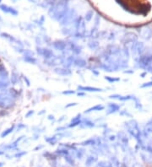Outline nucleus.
Wrapping results in <instances>:
<instances>
[{
  "instance_id": "1",
  "label": "nucleus",
  "mask_w": 152,
  "mask_h": 167,
  "mask_svg": "<svg viewBox=\"0 0 152 167\" xmlns=\"http://www.w3.org/2000/svg\"><path fill=\"white\" fill-rule=\"evenodd\" d=\"M69 10V0H59L58 3L52 5L48 11V14L52 20L60 21Z\"/></svg>"
},
{
  "instance_id": "2",
  "label": "nucleus",
  "mask_w": 152,
  "mask_h": 167,
  "mask_svg": "<svg viewBox=\"0 0 152 167\" xmlns=\"http://www.w3.org/2000/svg\"><path fill=\"white\" fill-rule=\"evenodd\" d=\"M17 98V93L15 90L4 91L0 92V108L9 109L15 105V99Z\"/></svg>"
},
{
  "instance_id": "3",
  "label": "nucleus",
  "mask_w": 152,
  "mask_h": 167,
  "mask_svg": "<svg viewBox=\"0 0 152 167\" xmlns=\"http://www.w3.org/2000/svg\"><path fill=\"white\" fill-rule=\"evenodd\" d=\"M124 126L126 127L127 132L136 139L138 144L140 146L143 145L144 144V142H143V134H142L140 128L139 127V124H138L137 121H128V122H126L124 123Z\"/></svg>"
},
{
  "instance_id": "4",
  "label": "nucleus",
  "mask_w": 152,
  "mask_h": 167,
  "mask_svg": "<svg viewBox=\"0 0 152 167\" xmlns=\"http://www.w3.org/2000/svg\"><path fill=\"white\" fill-rule=\"evenodd\" d=\"M76 18H77V13L74 9H69L67 11L65 15L61 19V20L59 21L60 25L62 26H68L70 24H72L73 22L74 23Z\"/></svg>"
},
{
  "instance_id": "5",
  "label": "nucleus",
  "mask_w": 152,
  "mask_h": 167,
  "mask_svg": "<svg viewBox=\"0 0 152 167\" xmlns=\"http://www.w3.org/2000/svg\"><path fill=\"white\" fill-rule=\"evenodd\" d=\"M136 41H138V37L134 32H127L122 39V42L127 48L128 47H131V46Z\"/></svg>"
},
{
  "instance_id": "6",
  "label": "nucleus",
  "mask_w": 152,
  "mask_h": 167,
  "mask_svg": "<svg viewBox=\"0 0 152 167\" xmlns=\"http://www.w3.org/2000/svg\"><path fill=\"white\" fill-rule=\"evenodd\" d=\"M131 52H132V54L134 56V58H137V60L139 58L140 56H142V53L144 52L145 49V45L143 42H139L136 41L135 43H134L131 46Z\"/></svg>"
},
{
  "instance_id": "7",
  "label": "nucleus",
  "mask_w": 152,
  "mask_h": 167,
  "mask_svg": "<svg viewBox=\"0 0 152 167\" xmlns=\"http://www.w3.org/2000/svg\"><path fill=\"white\" fill-rule=\"evenodd\" d=\"M139 67L143 69H147L152 65V55L149 56H140L137 60Z\"/></svg>"
},
{
  "instance_id": "8",
  "label": "nucleus",
  "mask_w": 152,
  "mask_h": 167,
  "mask_svg": "<svg viewBox=\"0 0 152 167\" xmlns=\"http://www.w3.org/2000/svg\"><path fill=\"white\" fill-rule=\"evenodd\" d=\"M64 60L65 58H63L62 55L59 56H54L52 58H51L50 60H47V65L51 66V67H55L57 68L59 65H62L64 63Z\"/></svg>"
},
{
  "instance_id": "9",
  "label": "nucleus",
  "mask_w": 152,
  "mask_h": 167,
  "mask_svg": "<svg viewBox=\"0 0 152 167\" xmlns=\"http://www.w3.org/2000/svg\"><path fill=\"white\" fill-rule=\"evenodd\" d=\"M140 37L145 41L150 40L152 38V28L150 26H145L142 27L139 30Z\"/></svg>"
},
{
  "instance_id": "10",
  "label": "nucleus",
  "mask_w": 152,
  "mask_h": 167,
  "mask_svg": "<svg viewBox=\"0 0 152 167\" xmlns=\"http://www.w3.org/2000/svg\"><path fill=\"white\" fill-rule=\"evenodd\" d=\"M52 47L54 48L55 50L59 52L64 51L67 47V42L64 40H56L52 42Z\"/></svg>"
},
{
  "instance_id": "11",
  "label": "nucleus",
  "mask_w": 152,
  "mask_h": 167,
  "mask_svg": "<svg viewBox=\"0 0 152 167\" xmlns=\"http://www.w3.org/2000/svg\"><path fill=\"white\" fill-rule=\"evenodd\" d=\"M110 99H114V100H118V101H129V100H135V96L134 95H121V94H111L109 96Z\"/></svg>"
},
{
  "instance_id": "12",
  "label": "nucleus",
  "mask_w": 152,
  "mask_h": 167,
  "mask_svg": "<svg viewBox=\"0 0 152 167\" xmlns=\"http://www.w3.org/2000/svg\"><path fill=\"white\" fill-rule=\"evenodd\" d=\"M0 9L3 11L4 13H6V14H10V15H14V16L18 15V11L16 10L15 9L9 7V6L5 5V4H1L0 5Z\"/></svg>"
},
{
  "instance_id": "13",
  "label": "nucleus",
  "mask_w": 152,
  "mask_h": 167,
  "mask_svg": "<svg viewBox=\"0 0 152 167\" xmlns=\"http://www.w3.org/2000/svg\"><path fill=\"white\" fill-rule=\"evenodd\" d=\"M78 91H83V92H102L103 90L101 88L92 87V86H83V85H79L78 86Z\"/></svg>"
},
{
  "instance_id": "14",
  "label": "nucleus",
  "mask_w": 152,
  "mask_h": 167,
  "mask_svg": "<svg viewBox=\"0 0 152 167\" xmlns=\"http://www.w3.org/2000/svg\"><path fill=\"white\" fill-rule=\"evenodd\" d=\"M118 138H119V141L121 143V145L122 147H128V136L124 133V132H120L118 133Z\"/></svg>"
},
{
  "instance_id": "15",
  "label": "nucleus",
  "mask_w": 152,
  "mask_h": 167,
  "mask_svg": "<svg viewBox=\"0 0 152 167\" xmlns=\"http://www.w3.org/2000/svg\"><path fill=\"white\" fill-rule=\"evenodd\" d=\"M42 57L46 59V61L50 60L51 58L54 57V53L49 48H42Z\"/></svg>"
},
{
  "instance_id": "16",
  "label": "nucleus",
  "mask_w": 152,
  "mask_h": 167,
  "mask_svg": "<svg viewBox=\"0 0 152 167\" xmlns=\"http://www.w3.org/2000/svg\"><path fill=\"white\" fill-rule=\"evenodd\" d=\"M54 72L58 75H61V76H68L71 73V71L69 70V69H67V68H59V67H57L55 68Z\"/></svg>"
},
{
  "instance_id": "17",
  "label": "nucleus",
  "mask_w": 152,
  "mask_h": 167,
  "mask_svg": "<svg viewBox=\"0 0 152 167\" xmlns=\"http://www.w3.org/2000/svg\"><path fill=\"white\" fill-rule=\"evenodd\" d=\"M120 106L116 103H108L107 105V115H110L112 113L117 112L119 111Z\"/></svg>"
},
{
  "instance_id": "18",
  "label": "nucleus",
  "mask_w": 152,
  "mask_h": 167,
  "mask_svg": "<svg viewBox=\"0 0 152 167\" xmlns=\"http://www.w3.org/2000/svg\"><path fill=\"white\" fill-rule=\"evenodd\" d=\"M96 161H97V155L93 154V155H89V156L87 157L85 164V166L86 167H91Z\"/></svg>"
},
{
  "instance_id": "19",
  "label": "nucleus",
  "mask_w": 152,
  "mask_h": 167,
  "mask_svg": "<svg viewBox=\"0 0 152 167\" xmlns=\"http://www.w3.org/2000/svg\"><path fill=\"white\" fill-rule=\"evenodd\" d=\"M105 109V106L104 105H101V104H98V105H96L94 106H91L90 108H88L87 110L85 111V114H88V113H91L92 112H101V111H103Z\"/></svg>"
},
{
  "instance_id": "20",
  "label": "nucleus",
  "mask_w": 152,
  "mask_h": 167,
  "mask_svg": "<svg viewBox=\"0 0 152 167\" xmlns=\"http://www.w3.org/2000/svg\"><path fill=\"white\" fill-rule=\"evenodd\" d=\"M87 62L86 61L82 58H77L74 59V65L78 67V68H85L86 66Z\"/></svg>"
},
{
  "instance_id": "21",
  "label": "nucleus",
  "mask_w": 152,
  "mask_h": 167,
  "mask_svg": "<svg viewBox=\"0 0 152 167\" xmlns=\"http://www.w3.org/2000/svg\"><path fill=\"white\" fill-rule=\"evenodd\" d=\"M74 59H75V58H74V56H73V55H71V56H69L68 58H66L65 60H64V67L65 68H67V69H69L71 66L74 64Z\"/></svg>"
},
{
  "instance_id": "22",
  "label": "nucleus",
  "mask_w": 152,
  "mask_h": 167,
  "mask_svg": "<svg viewBox=\"0 0 152 167\" xmlns=\"http://www.w3.org/2000/svg\"><path fill=\"white\" fill-rule=\"evenodd\" d=\"M23 138H24V136H21V137H20V138H17V139H16V140H15L14 143H12L11 144H9V145H8V146H5V147H4V149H15V148H16V147L18 146L19 143L21 141L22 139H23Z\"/></svg>"
},
{
  "instance_id": "23",
  "label": "nucleus",
  "mask_w": 152,
  "mask_h": 167,
  "mask_svg": "<svg viewBox=\"0 0 152 167\" xmlns=\"http://www.w3.org/2000/svg\"><path fill=\"white\" fill-rule=\"evenodd\" d=\"M71 51L76 55H79L82 51V47L78 46L77 44H75L74 42H71Z\"/></svg>"
},
{
  "instance_id": "24",
  "label": "nucleus",
  "mask_w": 152,
  "mask_h": 167,
  "mask_svg": "<svg viewBox=\"0 0 152 167\" xmlns=\"http://www.w3.org/2000/svg\"><path fill=\"white\" fill-rule=\"evenodd\" d=\"M23 60H24L25 62L30 63V64H36V62H37L36 58H35V57H33V56H25V55H24Z\"/></svg>"
},
{
  "instance_id": "25",
  "label": "nucleus",
  "mask_w": 152,
  "mask_h": 167,
  "mask_svg": "<svg viewBox=\"0 0 152 167\" xmlns=\"http://www.w3.org/2000/svg\"><path fill=\"white\" fill-rule=\"evenodd\" d=\"M15 125H13V126H11V127H9V128H7V129H5L4 131H3V133H1V138H5V137H7L8 135H9L13 132V131L15 130Z\"/></svg>"
},
{
  "instance_id": "26",
  "label": "nucleus",
  "mask_w": 152,
  "mask_h": 167,
  "mask_svg": "<svg viewBox=\"0 0 152 167\" xmlns=\"http://www.w3.org/2000/svg\"><path fill=\"white\" fill-rule=\"evenodd\" d=\"M99 47V42L96 40H91L88 41V47L91 50H96Z\"/></svg>"
},
{
  "instance_id": "27",
  "label": "nucleus",
  "mask_w": 152,
  "mask_h": 167,
  "mask_svg": "<svg viewBox=\"0 0 152 167\" xmlns=\"http://www.w3.org/2000/svg\"><path fill=\"white\" fill-rule=\"evenodd\" d=\"M80 124H82V126L84 127H89V128L93 127L95 126L94 123L91 122V120H89V119H85L84 121H81V123Z\"/></svg>"
},
{
  "instance_id": "28",
  "label": "nucleus",
  "mask_w": 152,
  "mask_h": 167,
  "mask_svg": "<svg viewBox=\"0 0 152 167\" xmlns=\"http://www.w3.org/2000/svg\"><path fill=\"white\" fill-rule=\"evenodd\" d=\"M81 144L83 146H90V145H95V144H96V139L93 138H89V139H87L85 141H84L81 143Z\"/></svg>"
},
{
  "instance_id": "29",
  "label": "nucleus",
  "mask_w": 152,
  "mask_h": 167,
  "mask_svg": "<svg viewBox=\"0 0 152 167\" xmlns=\"http://www.w3.org/2000/svg\"><path fill=\"white\" fill-rule=\"evenodd\" d=\"M96 167H112V164L110 161L101 160L100 162H98Z\"/></svg>"
},
{
  "instance_id": "30",
  "label": "nucleus",
  "mask_w": 152,
  "mask_h": 167,
  "mask_svg": "<svg viewBox=\"0 0 152 167\" xmlns=\"http://www.w3.org/2000/svg\"><path fill=\"white\" fill-rule=\"evenodd\" d=\"M19 80V74L17 73V72L15 71H13L12 72V75H11V82L13 84H16Z\"/></svg>"
},
{
  "instance_id": "31",
  "label": "nucleus",
  "mask_w": 152,
  "mask_h": 167,
  "mask_svg": "<svg viewBox=\"0 0 152 167\" xmlns=\"http://www.w3.org/2000/svg\"><path fill=\"white\" fill-rule=\"evenodd\" d=\"M111 164H112V167H120V163L116 157H112L111 158Z\"/></svg>"
},
{
  "instance_id": "32",
  "label": "nucleus",
  "mask_w": 152,
  "mask_h": 167,
  "mask_svg": "<svg viewBox=\"0 0 152 167\" xmlns=\"http://www.w3.org/2000/svg\"><path fill=\"white\" fill-rule=\"evenodd\" d=\"M105 80L109 82V83H116V82H118L120 80L119 78H114V77H110V76H105Z\"/></svg>"
},
{
  "instance_id": "33",
  "label": "nucleus",
  "mask_w": 152,
  "mask_h": 167,
  "mask_svg": "<svg viewBox=\"0 0 152 167\" xmlns=\"http://www.w3.org/2000/svg\"><path fill=\"white\" fill-rule=\"evenodd\" d=\"M45 140L49 143L51 145H53L55 143L57 142V138L56 136H53V137H47V138H45Z\"/></svg>"
},
{
  "instance_id": "34",
  "label": "nucleus",
  "mask_w": 152,
  "mask_h": 167,
  "mask_svg": "<svg viewBox=\"0 0 152 167\" xmlns=\"http://www.w3.org/2000/svg\"><path fill=\"white\" fill-rule=\"evenodd\" d=\"M9 84L8 83L6 80H0V91H1V90H4L5 88H7L8 86H9Z\"/></svg>"
},
{
  "instance_id": "35",
  "label": "nucleus",
  "mask_w": 152,
  "mask_h": 167,
  "mask_svg": "<svg viewBox=\"0 0 152 167\" xmlns=\"http://www.w3.org/2000/svg\"><path fill=\"white\" fill-rule=\"evenodd\" d=\"M92 17H93V12H92V11H88L86 14H85V20L87 22H89V21H91Z\"/></svg>"
},
{
  "instance_id": "36",
  "label": "nucleus",
  "mask_w": 152,
  "mask_h": 167,
  "mask_svg": "<svg viewBox=\"0 0 152 167\" xmlns=\"http://www.w3.org/2000/svg\"><path fill=\"white\" fill-rule=\"evenodd\" d=\"M57 153L58 154H59V155H69V152L68 149H58L57 150Z\"/></svg>"
},
{
  "instance_id": "37",
  "label": "nucleus",
  "mask_w": 152,
  "mask_h": 167,
  "mask_svg": "<svg viewBox=\"0 0 152 167\" xmlns=\"http://www.w3.org/2000/svg\"><path fill=\"white\" fill-rule=\"evenodd\" d=\"M64 159H65V160L68 162V163L69 164V165H74V160H73V158L69 155H65L64 156Z\"/></svg>"
},
{
  "instance_id": "38",
  "label": "nucleus",
  "mask_w": 152,
  "mask_h": 167,
  "mask_svg": "<svg viewBox=\"0 0 152 167\" xmlns=\"http://www.w3.org/2000/svg\"><path fill=\"white\" fill-rule=\"evenodd\" d=\"M84 155V149H77L76 151V156L78 159H81Z\"/></svg>"
},
{
  "instance_id": "39",
  "label": "nucleus",
  "mask_w": 152,
  "mask_h": 167,
  "mask_svg": "<svg viewBox=\"0 0 152 167\" xmlns=\"http://www.w3.org/2000/svg\"><path fill=\"white\" fill-rule=\"evenodd\" d=\"M81 123V120L80 121H77V122H74V123H69V125L68 126L69 127H77L78 125H80V124Z\"/></svg>"
},
{
  "instance_id": "40",
  "label": "nucleus",
  "mask_w": 152,
  "mask_h": 167,
  "mask_svg": "<svg viewBox=\"0 0 152 167\" xmlns=\"http://www.w3.org/2000/svg\"><path fill=\"white\" fill-rule=\"evenodd\" d=\"M75 93V91H71V90H69V91H63V94H66V95H69V94H74Z\"/></svg>"
},
{
  "instance_id": "41",
  "label": "nucleus",
  "mask_w": 152,
  "mask_h": 167,
  "mask_svg": "<svg viewBox=\"0 0 152 167\" xmlns=\"http://www.w3.org/2000/svg\"><path fill=\"white\" fill-rule=\"evenodd\" d=\"M148 87H152V81L150 82H148V83H145L144 84H142L140 88H148Z\"/></svg>"
},
{
  "instance_id": "42",
  "label": "nucleus",
  "mask_w": 152,
  "mask_h": 167,
  "mask_svg": "<svg viewBox=\"0 0 152 167\" xmlns=\"http://www.w3.org/2000/svg\"><path fill=\"white\" fill-rule=\"evenodd\" d=\"M80 118H81V115H80V114H78L77 116H74V118H72V120H71V123H74V122H77V121H80Z\"/></svg>"
},
{
  "instance_id": "43",
  "label": "nucleus",
  "mask_w": 152,
  "mask_h": 167,
  "mask_svg": "<svg viewBox=\"0 0 152 167\" xmlns=\"http://www.w3.org/2000/svg\"><path fill=\"white\" fill-rule=\"evenodd\" d=\"M26 155V152H25V151H24V152H19L18 154L15 155V156L16 157V158H21V157L23 156V155Z\"/></svg>"
},
{
  "instance_id": "44",
  "label": "nucleus",
  "mask_w": 152,
  "mask_h": 167,
  "mask_svg": "<svg viewBox=\"0 0 152 167\" xmlns=\"http://www.w3.org/2000/svg\"><path fill=\"white\" fill-rule=\"evenodd\" d=\"M78 105V103H76V102H73V103H69L68 105H66L64 107L65 108H69V107H72V106H75V105Z\"/></svg>"
},
{
  "instance_id": "45",
  "label": "nucleus",
  "mask_w": 152,
  "mask_h": 167,
  "mask_svg": "<svg viewBox=\"0 0 152 167\" xmlns=\"http://www.w3.org/2000/svg\"><path fill=\"white\" fill-rule=\"evenodd\" d=\"M33 114H34V111H32V110H31V111H29L28 112L25 114V117H26V118H29L30 116H32Z\"/></svg>"
},
{
  "instance_id": "46",
  "label": "nucleus",
  "mask_w": 152,
  "mask_h": 167,
  "mask_svg": "<svg viewBox=\"0 0 152 167\" xmlns=\"http://www.w3.org/2000/svg\"><path fill=\"white\" fill-rule=\"evenodd\" d=\"M23 79L25 80V82H26V84H27V86H30L31 85V82H30V80H28V78L26 76H23Z\"/></svg>"
},
{
  "instance_id": "47",
  "label": "nucleus",
  "mask_w": 152,
  "mask_h": 167,
  "mask_svg": "<svg viewBox=\"0 0 152 167\" xmlns=\"http://www.w3.org/2000/svg\"><path fill=\"white\" fill-rule=\"evenodd\" d=\"M36 52H37V54H39L42 56V47H36Z\"/></svg>"
},
{
  "instance_id": "48",
  "label": "nucleus",
  "mask_w": 152,
  "mask_h": 167,
  "mask_svg": "<svg viewBox=\"0 0 152 167\" xmlns=\"http://www.w3.org/2000/svg\"><path fill=\"white\" fill-rule=\"evenodd\" d=\"M77 95H78V96H85V94L84 93L83 91H80V92L77 94Z\"/></svg>"
},
{
  "instance_id": "49",
  "label": "nucleus",
  "mask_w": 152,
  "mask_h": 167,
  "mask_svg": "<svg viewBox=\"0 0 152 167\" xmlns=\"http://www.w3.org/2000/svg\"><path fill=\"white\" fill-rule=\"evenodd\" d=\"M48 119H49V120H52V119L53 120V119H54V116H52V115H49V116H48Z\"/></svg>"
},
{
  "instance_id": "50",
  "label": "nucleus",
  "mask_w": 152,
  "mask_h": 167,
  "mask_svg": "<svg viewBox=\"0 0 152 167\" xmlns=\"http://www.w3.org/2000/svg\"><path fill=\"white\" fill-rule=\"evenodd\" d=\"M4 166V163L3 162H0V167Z\"/></svg>"
},
{
  "instance_id": "51",
  "label": "nucleus",
  "mask_w": 152,
  "mask_h": 167,
  "mask_svg": "<svg viewBox=\"0 0 152 167\" xmlns=\"http://www.w3.org/2000/svg\"><path fill=\"white\" fill-rule=\"evenodd\" d=\"M4 153L3 151H0V155H4Z\"/></svg>"
},
{
  "instance_id": "52",
  "label": "nucleus",
  "mask_w": 152,
  "mask_h": 167,
  "mask_svg": "<svg viewBox=\"0 0 152 167\" xmlns=\"http://www.w3.org/2000/svg\"><path fill=\"white\" fill-rule=\"evenodd\" d=\"M1 2H2V0H0V3H1Z\"/></svg>"
},
{
  "instance_id": "53",
  "label": "nucleus",
  "mask_w": 152,
  "mask_h": 167,
  "mask_svg": "<svg viewBox=\"0 0 152 167\" xmlns=\"http://www.w3.org/2000/svg\"><path fill=\"white\" fill-rule=\"evenodd\" d=\"M38 167H42V166H38Z\"/></svg>"
}]
</instances>
